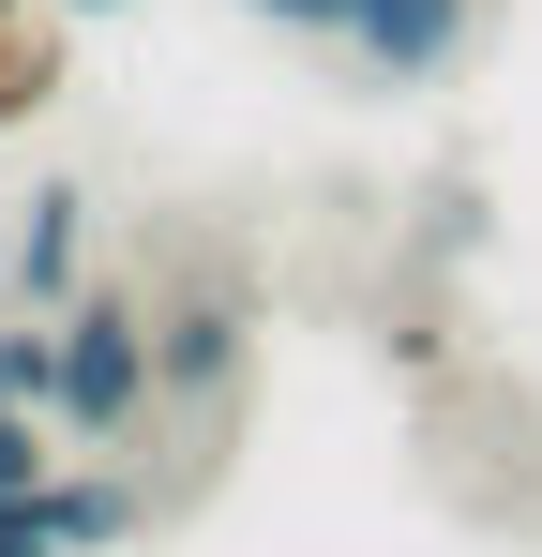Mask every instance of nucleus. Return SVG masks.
<instances>
[{"mask_svg":"<svg viewBox=\"0 0 542 557\" xmlns=\"http://www.w3.org/2000/svg\"><path fill=\"white\" fill-rule=\"evenodd\" d=\"M0 407L61 422V317H0Z\"/></svg>","mask_w":542,"mask_h":557,"instance_id":"0eeeda50","label":"nucleus"},{"mask_svg":"<svg viewBox=\"0 0 542 557\" xmlns=\"http://www.w3.org/2000/svg\"><path fill=\"white\" fill-rule=\"evenodd\" d=\"M61 15H121V0H61Z\"/></svg>","mask_w":542,"mask_h":557,"instance_id":"9d476101","label":"nucleus"},{"mask_svg":"<svg viewBox=\"0 0 542 557\" xmlns=\"http://www.w3.org/2000/svg\"><path fill=\"white\" fill-rule=\"evenodd\" d=\"M30 528H46L61 557H106V543H136V482H46Z\"/></svg>","mask_w":542,"mask_h":557,"instance_id":"423d86ee","label":"nucleus"},{"mask_svg":"<svg viewBox=\"0 0 542 557\" xmlns=\"http://www.w3.org/2000/svg\"><path fill=\"white\" fill-rule=\"evenodd\" d=\"M271 30H317V46H347L377 76H452L467 61V30H482V0H242Z\"/></svg>","mask_w":542,"mask_h":557,"instance_id":"f03ea898","label":"nucleus"},{"mask_svg":"<svg viewBox=\"0 0 542 557\" xmlns=\"http://www.w3.org/2000/svg\"><path fill=\"white\" fill-rule=\"evenodd\" d=\"M61 467H46V407H0V512H30Z\"/></svg>","mask_w":542,"mask_h":557,"instance_id":"6e6552de","label":"nucleus"},{"mask_svg":"<svg viewBox=\"0 0 542 557\" xmlns=\"http://www.w3.org/2000/svg\"><path fill=\"white\" fill-rule=\"evenodd\" d=\"M226 362H242V301H167L151 317V376L167 392H211Z\"/></svg>","mask_w":542,"mask_h":557,"instance_id":"20e7f679","label":"nucleus"},{"mask_svg":"<svg viewBox=\"0 0 542 557\" xmlns=\"http://www.w3.org/2000/svg\"><path fill=\"white\" fill-rule=\"evenodd\" d=\"M151 392H167V376H151V317H136L121 286H76V301H61V422L106 453V437L151 422Z\"/></svg>","mask_w":542,"mask_h":557,"instance_id":"f257e3e1","label":"nucleus"},{"mask_svg":"<svg viewBox=\"0 0 542 557\" xmlns=\"http://www.w3.org/2000/svg\"><path fill=\"white\" fill-rule=\"evenodd\" d=\"M76 286H90V182H46L30 211H15V301L61 317Z\"/></svg>","mask_w":542,"mask_h":557,"instance_id":"7ed1b4c3","label":"nucleus"},{"mask_svg":"<svg viewBox=\"0 0 542 557\" xmlns=\"http://www.w3.org/2000/svg\"><path fill=\"white\" fill-rule=\"evenodd\" d=\"M46 91H61V15L0 0V136H15V121H46Z\"/></svg>","mask_w":542,"mask_h":557,"instance_id":"39448f33","label":"nucleus"},{"mask_svg":"<svg viewBox=\"0 0 542 557\" xmlns=\"http://www.w3.org/2000/svg\"><path fill=\"white\" fill-rule=\"evenodd\" d=\"M0 557H61V543H46V528H30V512H0Z\"/></svg>","mask_w":542,"mask_h":557,"instance_id":"1a4fd4ad","label":"nucleus"}]
</instances>
